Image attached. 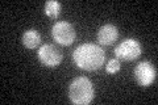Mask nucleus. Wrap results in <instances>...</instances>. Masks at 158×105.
Here are the masks:
<instances>
[{
	"mask_svg": "<svg viewBox=\"0 0 158 105\" xmlns=\"http://www.w3.org/2000/svg\"><path fill=\"white\" fill-rule=\"evenodd\" d=\"M73 61L75 66L85 71L99 70L106 61V53L100 46L94 43H83L73 53Z\"/></svg>",
	"mask_w": 158,
	"mask_h": 105,
	"instance_id": "1",
	"label": "nucleus"
},
{
	"mask_svg": "<svg viewBox=\"0 0 158 105\" xmlns=\"http://www.w3.org/2000/svg\"><path fill=\"white\" fill-rule=\"evenodd\" d=\"M94 96H95V89H94L92 82L88 78L81 76L74 79L69 87V99L73 104H90L94 100Z\"/></svg>",
	"mask_w": 158,
	"mask_h": 105,
	"instance_id": "2",
	"label": "nucleus"
},
{
	"mask_svg": "<svg viewBox=\"0 0 158 105\" xmlns=\"http://www.w3.org/2000/svg\"><path fill=\"white\" fill-rule=\"evenodd\" d=\"M52 36L56 42H58L62 46H70L77 38V32L73 24L67 21H58L53 25L52 28Z\"/></svg>",
	"mask_w": 158,
	"mask_h": 105,
	"instance_id": "3",
	"label": "nucleus"
},
{
	"mask_svg": "<svg viewBox=\"0 0 158 105\" xmlns=\"http://www.w3.org/2000/svg\"><path fill=\"white\" fill-rule=\"evenodd\" d=\"M142 53L140 42L135 38H127L115 49V55L118 61H135Z\"/></svg>",
	"mask_w": 158,
	"mask_h": 105,
	"instance_id": "4",
	"label": "nucleus"
},
{
	"mask_svg": "<svg viewBox=\"0 0 158 105\" xmlns=\"http://www.w3.org/2000/svg\"><path fill=\"white\" fill-rule=\"evenodd\" d=\"M135 79L138 86L141 87H149L154 83L157 78V71L156 67L153 66L150 62L144 61L141 63H138L135 67Z\"/></svg>",
	"mask_w": 158,
	"mask_h": 105,
	"instance_id": "5",
	"label": "nucleus"
},
{
	"mask_svg": "<svg viewBox=\"0 0 158 105\" xmlns=\"http://www.w3.org/2000/svg\"><path fill=\"white\" fill-rule=\"evenodd\" d=\"M38 61L46 67H56L62 62V51L54 45H42L37 53Z\"/></svg>",
	"mask_w": 158,
	"mask_h": 105,
	"instance_id": "6",
	"label": "nucleus"
},
{
	"mask_svg": "<svg viewBox=\"0 0 158 105\" xmlns=\"http://www.w3.org/2000/svg\"><path fill=\"white\" fill-rule=\"evenodd\" d=\"M118 37V30L115 25L112 24H106L100 26L98 30V42L104 46H110L117 39Z\"/></svg>",
	"mask_w": 158,
	"mask_h": 105,
	"instance_id": "7",
	"label": "nucleus"
},
{
	"mask_svg": "<svg viewBox=\"0 0 158 105\" xmlns=\"http://www.w3.org/2000/svg\"><path fill=\"white\" fill-rule=\"evenodd\" d=\"M41 43V34L34 29H29L23 34V45L27 49H36Z\"/></svg>",
	"mask_w": 158,
	"mask_h": 105,
	"instance_id": "8",
	"label": "nucleus"
},
{
	"mask_svg": "<svg viewBox=\"0 0 158 105\" xmlns=\"http://www.w3.org/2000/svg\"><path fill=\"white\" fill-rule=\"evenodd\" d=\"M45 13L49 17L56 18L61 13V3L56 2V0H49L45 3Z\"/></svg>",
	"mask_w": 158,
	"mask_h": 105,
	"instance_id": "9",
	"label": "nucleus"
},
{
	"mask_svg": "<svg viewBox=\"0 0 158 105\" xmlns=\"http://www.w3.org/2000/svg\"><path fill=\"white\" fill-rule=\"evenodd\" d=\"M120 68H121V61H118L117 58H115V59H111V61L107 63L106 71H107V74L113 75V74H116Z\"/></svg>",
	"mask_w": 158,
	"mask_h": 105,
	"instance_id": "10",
	"label": "nucleus"
}]
</instances>
